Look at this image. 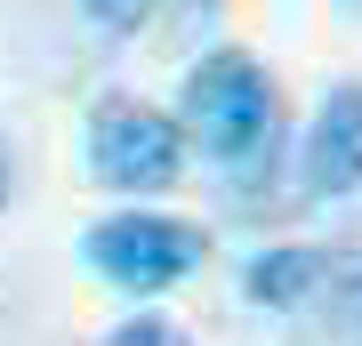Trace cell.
<instances>
[{
	"mask_svg": "<svg viewBox=\"0 0 362 346\" xmlns=\"http://www.w3.org/2000/svg\"><path fill=\"white\" fill-rule=\"evenodd\" d=\"M89 16H97L105 33H137L145 16H153V0H89Z\"/></svg>",
	"mask_w": 362,
	"mask_h": 346,
	"instance_id": "cell-8",
	"label": "cell"
},
{
	"mask_svg": "<svg viewBox=\"0 0 362 346\" xmlns=\"http://www.w3.org/2000/svg\"><path fill=\"white\" fill-rule=\"evenodd\" d=\"M185 129L218 161H242L250 145L274 137V81L250 49H218L185 73Z\"/></svg>",
	"mask_w": 362,
	"mask_h": 346,
	"instance_id": "cell-1",
	"label": "cell"
},
{
	"mask_svg": "<svg viewBox=\"0 0 362 346\" xmlns=\"http://www.w3.org/2000/svg\"><path fill=\"white\" fill-rule=\"evenodd\" d=\"M0 202H8V145H0Z\"/></svg>",
	"mask_w": 362,
	"mask_h": 346,
	"instance_id": "cell-9",
	"label": "cell"
},
{
	"mask_svg": "<svg viewBox=\"0 0 362 346\" xmlns=\"http://www.w3.org/2000/svg\"><path fill=\"white\" fill-rule=\"evenodd\" d=\"M105 346H194V338H185L177 322H161V314H137V322H121Z\"/></svg>",
	"mask_w": 362,
	"mask_h": 346,
	"instance_id": "cell-6",
	"label": "cell"
},
{
	"mask_svg": "<svg viewBox=\"0 0 362 346\" xmlns=\"http://www.w3.org/2000/svg\"><path fill=\"white\" fill-rule=\"evenodd\" d=\"M330 322H338V330H346V338L362 346V266H346V274H338V298H330Z\"/></svg>",
	"mask_w": 362,
	"mask_h": 346,
	"instance_id": "cell-7",
	"label": "cell"
},
{
	"mask_svg": "<svg viewBox=\"0 0 362 346\" xmlns=\"http://www.w3.org/2000/svg\"><path fill=\"white\" fill-rule=\"evenodd\" d=\"M362 185V81L322 97V113L306 129V193L314 202H346Z\"/></svg>",
	"mask_w": 362,
	"mask_h": 346,
	"instance_id": "cell-4",
	"label": "cell"
},
{
	"mask_svg": "<svg viewBox=\"0 0 362 346\" xmlns=\"http://www.w3.org/2000/svg\"><path fill=\"white\" fill-rule=\"evenodd\" d=\"M338 274V250H314V242H298V250H266V258H250V306H306L314 290H322Z\"/></svg>",
	"mask_w": 362,
	"mask_h": 346,
	"instance_id": "cell-5",
	"label": "cell"
},
{
	"mask_svg": "<svg viewBox=\"0 0 362 346\" xmlns=\"http://www.w3.org/2000/svg\"><path fill=\"white\" fill-rule=\"evenodd\" d=\"M89 266H97L113 290L153 298V290L185 282V274L202 266V233L177 226V218H105V226L89 233Z\"/></svg>",
	"mask_w": 362,
	"mask_h": 346,
	"instance_id": "cell-3",
	"label": "cell"
},
{
	"mask_svg": "<svg viewBox=\"0 0 362 346\" xmlns=\"http://www.w3.org/2000/svg\"><path fill=\"white\" fill-rule=\"evenodd\" d=\"M89 169L121 193H169L185 169V121L137 97H105L89 113Z\"/></svg>",
	"mask_w": 362,
	"mask_h": 346,
	"instance_id": "cell-2",
	"label": "cell"
}]
</instances>
